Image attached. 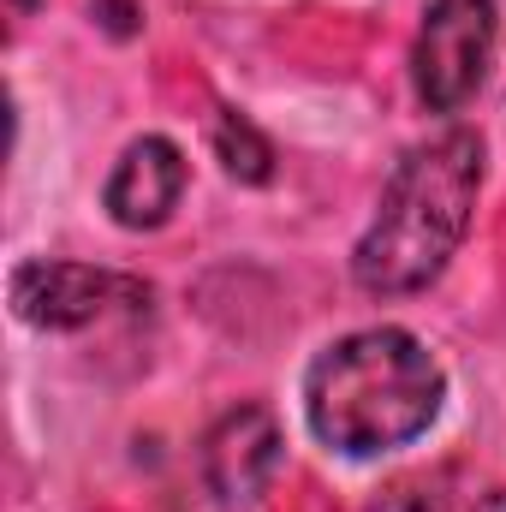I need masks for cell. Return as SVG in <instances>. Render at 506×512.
<instances>
[{
    "label": "cell",
    "mask_w": 506,
    "mask_h": 512,
    "mask_svg": "<svg viewBox=\"0 0 506 512\" xmlns=\"http://www.w3.org/2000/svg\"><path fill=\"white\" fill-rule=\"evenodd\" d=\"M489 143L477 126H447L411 143L387 185H381L376 221L364 227L352 251V280L370 298H411L429 292L459 245L471 239L477 203H483Z\"/></svg>",
    "instance_id": "6da1fadb"
},
{
    "label": "cell",
    "mask_w": 506,
    "mask_h": 512,
    "mask_svg": "<svg viewBox=\"0 0 506 512\" xmlns=\"http://www.w3.org/2000/svg\"><path fill=\"white\" fill-rule=\"evenodd\" d=\"M447 370L411 328H358L322 346L304 370V423L340 459H381L435 429Z\"/></svg>",
    "instance_id": "7a4b0ae2"
},
{
    "label": "cell",
    "mask_w": 506,
    "mask_h": 512,
    "mask_svg": "<svg viewBox=\"0 0 506 512\" xmlns=\"http://www.w3.org/2000/svg\"><path fill=\"white\" fill-rule=\"evenodd\" d=\"M501 48L495 0H429L411 42V90L429 114H459L483 90Z\"/></svg>",
    "instance_id": "3957f363"
},
{
    "label": "cell",
    "mask_w": 506,
    "mask_h": 512,
    "mask_svg": "<svg viewBox=\"0 0 506 512\" xmlns=\"http://www.w3.org/2000/svg\"><path fill=\"white\" fill-rule=\"evenodd\" d=\"M12 316L36 334H84L96 328L108 310H149V286L114 274V268H90V262H66V256H24L6 280Z\"/></svg>",
    "instance_id": "277c9868"
},
{
    "label": "cell",
    "mask_w": 506,
    "mask_h": 512,
    "mask_svg": "<svg viewBox=\"0 0 506 512\" xmlns=\"http://www.w3.org/2000/svg\"><path fill=\"white\" fill-rule=\"evenodd\" d=\"M185 185H191L185 149L173 137H161V131H143V137H131L120 149V161H114V173L102 185V209L126 233H155V227L173 221Z\"/></svg>",
    "instance_id": "5b68a950"
},
{
    "label": "cell",
    "mask_w": 506,
    "mask_h": 512,
    "mask_svg": "<svg viewBox=\"0 0 506 512\" xmlns=\"http://www.w3.org/2000/svg\"><path fill=\"white\" fill-rule=\"evenodd\" d=\"M286 447H280V423L268 405H233L209 423L203 447H197V465H203V483L221 495V501H256L274 471H280Z\"/></svg>",
    "instance_id": "8992f818"
},
{
    "label": "cell",
    "mask_w": 506,
    "mask_h": 512,
    "mask_svg": "<svg viewBox=\"0 0 506 512\" xmlns=\"http://www.w3.org/2000/svg\"><path fill=\"white\" fill-rule=\"evenodd\" d=\"M209 143H215V161L227 167V179H239V185H268L274 179V143L245 114L221 108L215 126H209Z\"/></svg>",
    "instance_id": "52a82bcc"
},
{
    "label": "cell",
    "mask_w": 506,
    "mask_h": 512,
    "mask_svg": "<svg viewBox=\"0 0 506 512\" xmlns=\"http://www.w3.org/2000/svg\"><path fill=\"white\" fill-rule=\"evenodd\" d=\"M471 512H506V489H489V495H483Z\"/></svg>",
    "instance_id": "ba28073f"
},
{
    "label": "cell",
    "mask_w": 506,
    "mask_h": 512,
    "mask_svg": "<svg viewBox=\"0 0 506 512\" xmlns=\"http://www.w3.org/2000/svg\"><path fill=\"white\" fill-rule=\"evenodd\" d=\"M36 6H42V0H12V12H18V18H30Z\"/></svg>",
    "instance_id": "9c48e42d"
}]
</instances>
